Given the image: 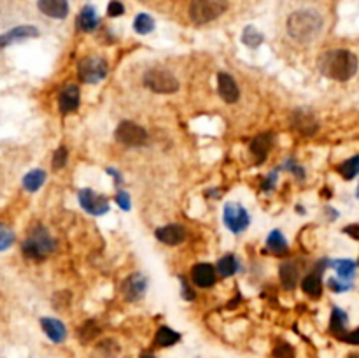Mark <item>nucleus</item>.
I'll use <instances>...</instances> for the list:
<instances>
[{"instance_id":"12","label":"nucleus","mask_w":359,"mask_h":358,"mask_svg":"<svg viewBox=\"0 0 359 358\" xmlns=\"http://www.w3.org/2000/svg\"><path fill=\"white\" fill-rule=\"evenodd\" d=\"M218 280V270L211 266V263H197L191 269V281L200 288H211Z\"/></svg>"},{"instance_id":"22","label":"nucleus","mask_w":359,"mask_h":358,"mask_svg":"<svg viewBox=\"0 0 359 358\" xmlns=\"http://www.w3.org/2000/svg\"><path fill=\"white\" fill-rule=\"evenodd\" d=\"M347 312L342 311L340 308H333V311H331V318H330V330L333 336H337L338 339H342V337L347 333Z\"/></svg>"},{"instance_id":"23","label":"nucleus","mask_w":359,"mask_h":358,"mask_svg":"<svg viewBox=\"0 0 359 358\" xmlns=\"http://www.w3.org/2000/svg\"><path fill=\"white\" fill-rule=\"evenodd\" d=\"M321 276H323V273H312L309 274V276L303 277L302 281V290L305 291L309 297L312 298H319L321 295H323V281H321Z\"/></svg>"},{"instance_id":"38","label":"nucleus","mask_w":359,"mask_h":358,"mask_svg":"<svg viewBox=\"0 0 359 358\" xmlns=\"http://www.w3.org/2000/svg\"><path fill=\"white\" fill-rule=\"evenodd\" d=\"M181 295H183L184 301H195L193 288L190 287V283H188L184 276H181Z\"/></svg>"},{"instance_id":"16","label":"nucleus","mask_w":359,"mask_h":358,"mask_svg":"<svg viewBox=\"0 0 359 358\" xmlns=\"http://www.w3.org/2000/svg\"><path fill=\"white\" fill-rule=\"evenodd\" d=\"M37 8L43 15L55 20H64L69 15V0H37Z\"/></svg>"},{"instance_id":"35","label":"nucleus","mask_w":359,"mask_h":358,"mask_svg":"<svg viewBox=\"0 0 359 358\" xmlns=\"http://www.w3.org/2000/svg\"><path fill=\"white\" fill-rule=\"evenodd\" d=\"M67 158H69V151L65 146H60V148L55 151L53 155V169H64V165L67 163Z\"/></svg>"},{"instance_id":"33","label":"nucleus","mask_w":359,"mask_h":358,"mask_svg":"<svg viewBox=\"0 0 359 358\" xmlns=\"http://www.w3.org/2000/svg\"><path fill=\"white\" fill-rule=\"evenodd\" d=\"M100 332V329L97 326L95 322H88L86 325H83L81 329H79V339H81V343H90L92 339H95L97 333Z\"/></svg>"},{"instance_id":"19","label":"nucleus","mask_w":359,"mask_h":358,"mask_svg":"<svg viewBox=\"0 0 359 358\" xmlns=\"http://www.w3.org/2000/svg\"><path fill=\"white\" fill-rule=\"evenodd\" d=\"M41 326H43L44 333L50 337V340L60 344L67 339V329H65L64 323L60 319L55 318H43L41 319Z\"/></svg>"},{"instance_id":"42","label":"nucleus","mask_w":359,"mask_h":358,"mask_svg":"<svg viewBox=\"0 0 359 358\" xmlns=\"http://www.w3.org/2000/svg\"><path fill=\"white\" fill-rule=\"evenodd\" d=\"M277 172H279V169H275L274 172H270V176H268L267 179H265V183H263V190H265V192H270V190H274L275 177H277Z\"/></svg>"},{"instance_id":"44","label":"nucleus","mask_w":359,"mask_h":358,"mask_svg":"<svg viewBox=\"0 0 359 358\" xmlns=\"http://www.w3.org/2000/svg\"><path fill=\"white\" fill-rule=\"evenodd\" d=\"M106 172L109 174V176H114V181H116V185H120V183L123 181V179H121V174L118 172L116 169H113V167H109V169H106Z\"/></svg>"},{"instance_id":"30","label":"nucleus","mask_w":359,"mask_h":358,"mask_svg":"<svg viewBox=\"0 0 359 358\" xmlns=\"http://www.w3.org/2000/svg\"><path fill=\"white\" fill-rule=\"evenodd\" d=\"M134 30L137 34H141V36H148V34H151L155 30V20L149 15H146V13H141V15L135 16Z\"/></svg>"},{"instance_id":"41","label":"nucleus","mask_w":359,"mask_h":358,"mask_svg":"<svg viewBox=\"0 0 359 358\" xmlns=\"http://www.w3.org/2000/svg\"><path fill=\"white\" fill-rule=\"evenodd\" d=\"M340 340H344V343H349V344H359V329L352 330V332H347Z\"/></svg>"},{"instance_id":"9","label":"nucleus","mask_w":359,"mask_h":358,"mask_svg":"<svg viewBox=\"0 0 359 358\" xmlns=\"http://www.w3.org/2000/svg\"><path fill=\"white\" fill-rule=\"evenodd\" d=\"M79 204H81V207L86 213L93 214V216H102V214L109 211V200L90 188H83L79 192Z\"/></svg>"},{"instance_id":"15","label":"nucleus","mask_w":359,"mask_h":358,"mask_svg":"<svg viewBox=\"0 0 359 358\" xmlns=\"http://www.w3.org/2000/svg\"><path fill=\"white\" fill-rule=\"evenodd\" d=\"M81 102V92L76 85H67L60 93V99H58V107H60L62 114H71L74 113L79 107Z\"/></svg>"},{"instance_id":"17","label":"nucleus","mask_w":359,"mask_h":358,"mask_svg":"<svg viewBox=\"0 0 359 358\" xmlns=\"http://www.w3.org/2000/svg\"><path fill=\"white\" fill-rule=\"evenodd\" d=\"M156 239L167 246H177L186 239V230L181 225H165V227L156 228Z\"/></svg>"},{"instance_id":"46","label":"nucleus","mask_w":359,"mask_h":358,"mask_svg":"<svg viewBox=\"0 0 359 358\" xmlns=\"http://www.w3.org/2000/svg\"><path fill=\"white\" fill-rule=\"evenodd\" d=\"M141 358H155V357H151V354H142Z\"/></svg>"},{"instance_id":"5","label":"nucleus","mask_w":359,"mask_h":358,"mask_svg":"<svg viewBox=\"0 0 359 358\" xmlns=\"http://www.w3.org/2000/svg\"><path fill=\"white\" fill-rule=\"evenodd\" d=\"M144 85L155 93H176L179 81L167 69H149L144 74Z\"/></svg>"},{"instance_id":"18","label":"nucleus","mask_w":359,"mask_h":358,"mask_svg":"<svg viewBox=\"0 0 359 358\" xmlns=\"http://www.w3.org/2000/svg\"><path fill=\"white\" fill-rule=\"evenodd\" d=\"M272 144H274V137H272L270 134H260V135H256L253 141H251L249 151H251V155L254 156V160H256L258 165L267 160L268 153H270V149H272Z\"/></svg>"},{"instance_id":"45","label":"nucleus","mask_w":359,"mask_h":358,"mask_svg":"<svg viewBox=\"0 0 359 358\" xmlns=\"http://www.w3.org/2000/svg\"><path fill=\"white\" fill-rule=\"evenodd\" d=\"M113 340H111V339H107L106 340V343H102V344H100V347H99V350H104V346H113ZM107 351V358H113L114 357V353H111V350H106Z\"/></svg>"},{"instance_id":"39","label":"nucleus","mask_w":359,"mask_h":358,"mask_svg":"<svg viewBox=\"0 0 359 358\" xmlns=\"http://www.w3.org/2000/svg\"><path fill=\"white\" fill-rule=\"evenodd\" d=\"M116 204L121 207L123 211H130L132 209V199L127 192H118L116 195Z\"/></svg>"},{"instance_id":"11","label":"nucleus","mask_w":359,"mask_h":358,"mask_svg":"<svg viewBox=\"0 0 359 358\" xmlns=\"http://www.w3.org/2000/svg\"><path fill=\"white\" fill-rule=\"evenodd\" d=\"M39 36V30L32 25H22V27H15L9 32L2 34L0 36V50H4V48L11 46V44L16 43H23L27 39H34V37Z\"/></svg>"},{"instance_id":"14","label":"nucleus","mask_w":359,"mask_h":358,"mask_svg":"<svg viewBox=\"0 0 359 358\" xmlns=\"http://www.w3.org/2000/svg\"><path fill=\"white\" fill-rule=\"evenodd\" d=\"M293 127L300 132L302 135H314L317 132V120L314 114L307 109H298L293 113Z\"/></svg>"},{"instance_id":"27","label":"nucleus","mask_w":359,"mask_h":358,"mask_svg":"<svg viewBox=\"0 0 359 358\" xmlns=\"http://www.w3.org/2000/svg\"><path fill=\"white\" fill-rule=\"evenodd\" d=\"M181 340V333H177L176 330H172L170 326H160L158 332H156L155 343L160 347H170L174 344H177Z\"/></svg>"},{"instance_id":"47","label":"nucleus","mask_w":359,"mask_h":358,"mask_svg":"<svg viewBox=\"0 0 359 358\" xmlns=\"http://www.w3.org/2000/svg\"><path fill=\"white\" fill-rule=\"evenodd\" d=\"M349 358H359V354H352V357H349Z\"/></svg>"},{"instance_id":"48","label":"nucleus","mask_w":359,"mask_h":358,"mask_svg":"<svg viewBox=\"0 0 359 358\" xmlns=\"http://www.w3.org/2000/svg\"><path fill=\"white\" fill-rule=\"evenodd\" d=\"M356 197H358V199H359V186H358V193H356Z\"/></svg>"},{"instance_id":"37","label":"nucleus","mask_w":359,"mask_h":358,"mask_svg":"<svg viewBox=\"0 0 359 358\" xmlns=\"http://www.w3.org/2000/svg\"><path fill=\"white\" fill-rule=\"evenodd\" d=\"M107 15H109L111 18H118V16L125 15V6L121 4V2H118V0H113V2H109V6H107Z\"/></svg>"},{"instance_id":"43","label":"nucleus","mask_w":359,"mask_h":358,"mask_svg":"<svg viewBox=\"0 0 359 358\" xmlns=\"http://www.w3.org/2000/svg\"><path fill=\"white\" fill-rule=\"evenodd\" d=\"M344 232L345 234L351 235V237L359 239V225H351V227H345Z\"/></svg>"},{"instance_id":"24","label":"nucleus","mask_w":359,"mask_h":358,"mask_svg":"<svg viewBox=\"0 0 359 358\" xmlns=\"http://www.w3.org/2000/svg\"><path fill=\"white\" fill-rule=\"evenodd\" d=\"M267 249L274 255L282 256L288 253V241L282 235L281 230H272L270 235L267 237Z\"/></svg>"},{"instance_id":"10","label":"nucleus","mask_w":359,"mask_h":358,"mask_svg":"<svg viewBox=\"0 0 359 358\" xmlns=\"http://www.w3.org/2000/svg\"><path fill=\"white\" fill-rule=\"evenodd\" d=\"M121 291H123V297L127 298L128 302L141 301V298H144L146 291H148V277L142 276V274L139 273L130 274V276L123 281Z\"/></svg>"},{"instance_id":"8","label":"nucleus","mask_w":359,"mask_h":358,"mask_svg":"<svg viewBox=\"0 0 359 358\" xmlns=\"http://www.w3.org/2000/svg\"><path fill=\"white\" fill-rule=\"evenodd\" d=\"M223 221H225L226 228L233 234H242L247 227L251 225V216L240 204L228 202L223 209Z\"/></svg>"},{"instance_id":"36","label":"nucleus","mask_w":359,"mask_h":358,"mask_svg":"<svg viewBox=\"0 0 359 358\" xmlns=\"http://www.w3.org/2000/svg\"><path fill=\"white\" fill-rule=\"evenodd\" d=\"M274 354L277 358H295V350H293L288 343H281L275 347Z\"/></svg>"},{"instance_id":"1","label":"nucleus","mask_w":359,"mask_h":358,"mask_svg":"<svg viewBox=\"0 0 359 358\" xmlns=\"http://www.w3.org/2000/svg\"><path fill=\"white\" fill-rule=\"evenodd\" d=\"M358 69V57L349 50H331L319 58L321 74L326 76L328 79H333V81H349V79L354 78Z\"/></svg>"},{"instance_id":"32","label":"nucleus","mask_w":359,"mask_h":358,"mask_svg":"<svg viewBox=\"0 0 359 358\" xmlns=\"http://www.w3.org/2000/svg\"><path fill=\"white\" fill-rule=\"evenodd\" d=\"M15 230L9 225L0 223V252H6V249L11 248L15 245Z\"/></svg>"},{"instance_id":"3","label":"nucleus","mask_w":359,"mask_h":358,"mask_svg":"<svg viewBox=\"0 0 359 358\" xmlns=\"http://www.w3.org/2000/svg\"><path fill=\"white\" fill-rule=\"evenodd\" d=\"M55 248H57V242L43 225H36L22 246L23 255L29 260H34V262L46 260L55 252Z\"/></svg>"},{"instance_id":"20","label":"nucleus","mask_w":359,"mask_h":358,"mask_svg":"<svg viewBox=\"0 0 359 358\" xmlns=\"http://www.w3.org/2000/svg\"><path fill=\"white\" fill-rule=\"evenodd\" d=\"M99 25L100 18L97 15L95 8L93 6H85L78 16V29L83 30V32H93V30L99 29Z\"/></svg>"},{"instance_id":"26","label":"nucleus","mask_w":359,"mask_h":358,"mask_svg":"<svg viewBox=\"0 0 359 358\" xmlns=\"http://www.w3.org/2000/svg\"><path fill=\"white\" fill-rule=\"evenodd\" d=\"M331 267L335 269L337 276L344 281H351L354 277L356 269H358V263L354 260H347V259H340L331 262Z\"/></svg>"},{"instance_id":"2","label":"nucleus","mask_w":359,"mask_h":358,"mask_svg":"<svg viewBox=\"0 0 359 358\" xmlns=\"http://www.w3.org/2000/svg\"><path fill=\"white\" fill-rule=\"evenodd\" d=\"M286 29L296 43H312L323 30V18L314 9H300L289 15Z\"/></svg>"},{"instance_id":"34","label":"nucleus","mask_w":359,"mask_h":358,"mask_svg":"<svg viewBox=\"0 0 359 358\" xmlns=\"http://www.w3.org/2000/svg\"><path fill=\"white\" fill-rule=\"evenodd\" d=\"M328 287H330L335 294H344V291L351 290L352 283L340 280V277H330V280H328Z\"/></svg>"},{"instance_id":"29","label":"nucleus","mask_w":359,"mask_h":358,"mask_svg":"<svg viewBox=\"0 0 359 358\" xmlns=\"http://www.w3.org/2000/svg\"><path fill=\"white\" fill-rule=\"evenodd\" d=\"M237 269H239V263H237V259L233 255L223 256L216 266V270L221 277H232L237 273Z\"/></svg>"},{"instance_id":"25","label":"nucleus","mask_w":359,"mask_h":358,"mask_svg":"<svg viewBox=\"0 0 359 358\" xmlns=\"http://www.w3.org/2000/svg\"><path fill=\"white\" fill-rule=\"evenodd\" d=\"M46 183V172L43 169H34L23 177V188L30 193H36Z\"/></svg>"},{"instance_id":"6","label":"nucleus","mask_w":359,"mask_h":358,"mask_svg":"<svg viewBox=\"0 0 359 358\" xmlns=\"http://www.w3.org/2000/svg\"><path fill=\"white\" fill-rule=\"evenodd\" d=\"M114 135H116L118 142L128 146V148H141V146L148 144L149 141L148 132L134 121H121Z\"/></svg>"},{"instance_id":"31","label":"nucleus","mask_w":359,"mask_h":358,"mask_svg":"<svg viewBox=\"0 0 359 358\" xmlns=\"http://www.w3.org/2000/svg\"><path fill=\"white\" fill-rule=\"evenodd\" d=\"M338 174H340L344 179H354L356 176H359V156H352L347 162H344L342 165H338Z\"/></svg>"},{"instance_id":"21","label":"nucleus","mask_w":359,"mask_h":358,"mask_svg":"<svg viewBox=\"0 0 359 358\" xmlns=\"http://www.w3.org/2000/svg\"><path fill=\"white\" fill-rule=\"evenodd\" d=\"M279 276H281V283L286 290H295L300 281V270L296 263L284 262L279 267Z\"/></svg>"},{"instance_id":"4","label":"nucleus","mask_w":359,"mask_h":358,"mask_svg":"<svg viewBox=\"0 0 359 358\" xmlns=\"http://www.w3.org/2000/svg\"><path fill=\"white\" fill-rule=\"evenodd\" d=\"M228 9V0H191L190 18L197 25H205L218 20Z\"/></svg>"},{"instance_id":"13","label":"nucleus","mask_w":359,"mask_h":358,"mask_svg":"<svg viewBox=\"0 0 359 358\" xmlns=\"http://www.w3.org/2000/svg\"><path fill=\"white\" fill-rule=\"evenodd\" d=\"M218 92L226 104H235L240 99V90L237 86V81L226 72H221L218 76Z\"/></svg>"},{"instance_id":"28","label":"nucleus","mask_w":359,"mask_h":358,"mask_svg":"<svg viewBox=\"0 0 359 358\" xmlns=\"http://www.w3.org/2000/svg\"><path fill=\"white\" fill-rule=\"evenodd\" d=\"M263 41H265V36L256 29V27L249 25L244 29L242 43L246 44L247 48H251V50H256V48H260L261 44H263Z\"/></svg>"},{"instance_id":"7","label":"nucleus","mask_w":359,"mask_h":358,"mask_svg":"<svg viewBox=\"0 0 359 358\" xmlns=\"http://www.w3.org/2000/svg\"><path fill=\"white\" fill-rule=\"evenodd\" d=\"M107 62L100 57H88L85 60L79 62L78 74L79 79L86 85H95V83L102 81L107 76Z\"/></svg>"},{"instance_id":"40","label":"nucleus","mask_w":359,"mask_h":358,"mask_svg":"<svg viewBox=\"0 0 359 358\" xmlns=\"http://www.w3.org/2000/svg\"><path fill=\"white\" fill-rule=\"evenodd\" d=\"M286 169H288V170H291V172H293V174H295V176H296V177H298L300 181H302L303 177H305V170H303V169H302V167H300V165H298V163H296V162H295V160H289V162H288V163H286Z\"/></svg>"}]
</instances>
